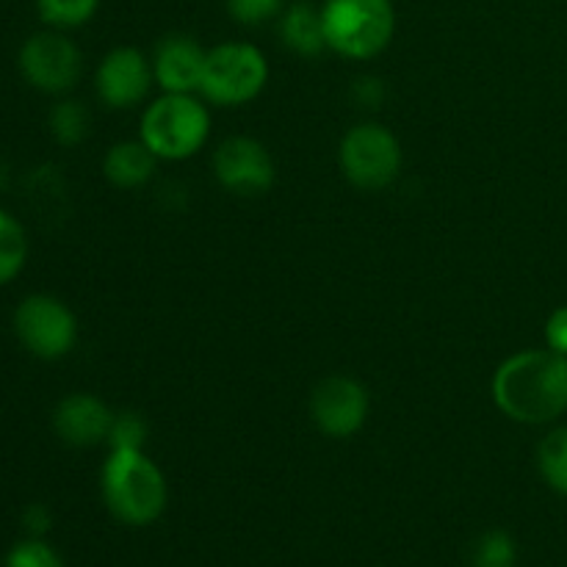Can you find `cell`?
Segmentation results:
<instances>
[{
	"mask_svg": "<svg viewBox=\"0 0 567 567\" xmlns=\"http://www.w3.org/2000/svg\"><path fill=\"white\" fill-rule=\"evenodd\" d=\"M493 402L518 424H551L567 413V358L554 349H526L493 374Z\"/></svg>",
	"mask_w": 567,
	"mask_h": 567,
	"instance_id": "cell-1",
	"label": "cell"
},
{
	"mask_svg": "<svg viewBox=\"0 0 567 567\" xmlns=\"http://www.w3.org/2000/svg\"><path fill=\"white\" fill-rule=\"evenodd\" d=\"M103 498L111 513L131 526H147L166 507V480L144 452L111 449L103 465Z\"/></svg>",
	"mask_w": 567,
	"mask_h": 567,
	"instance_id": "cell-2",
	"label": "cell"
},
{
	"mask_svg": "<svg viewBox=\"0 0 567 567\" xmlns=\"http://www.w3.org/2000/svg\"><path fill=\"white\" fill-rule=\"evenodd\" d=\"M321 20L327 48L354 61L380 55L396 31V11L391 0H327Z\"/></svg>",
	"mask_w": 567,
	"mask_h": 567,
	"instance_id": "cell-3",
	"label": "cell"
},
{
	"mask_svg": "<svg viewBox=\"0 0 567 567\" xmlns=\"http://www.w3.org/2000/svg\"><path fill=\"white\" fill-rule=\"evenodd\" d=\"M210 133V116L192 94H169L155 100L142 116V142L155 158L186 161L203 150Z\"/></svg>",
	"mask_w": 567,
	"mask_h": 567,
	"instance_id": "cell-4",
	"label": "cell"
},
{
	"mask_svg": "<svg viewBox=\"0 0 567 567\" xmlns=\"http://www.w3.org/2000/svg\"><path fill=\"white\" fill-rule=\"evenodd\" d=\"M266 81L269 64L255 44L225 42L205 55L199 92L216 105H244L264 92Z\"/></svg>",
	"mask_w": 567,
	"mask_h": 567,
	"instance_id": "cell-5",
	"label": "cell"
},
{
	"mask_svg": "<svg viewBox=\"0 0 567 567\" xmlns=\"http://www.w3.org/2000/svg\"><path fill=\"white\" fill-rule=\"evenodd\" d=\"M341 169L358 188L391 186L402 169V144L377 122L352 127L341 142Z\"/></svg>",
	"mask_w": 567,
	"mask_h": 567,
	"instance_id": "cell-6",
	"label": "cell"
},
{
	"mask_svg": "<svg viewBox=\"0 0 567 567\" xmlns=\"http://www.w3.org/2000/svg\"><path fill=\"white\" fill-rule=\"evenodd\" d=\"M14 330L22 347L42 360H59L78 341V321L61 299L33 293L22 299L14 313Z\"/></svg>",
	"mask_w": 567,
	"mask_h": 567,
	"instance_id": "cell-7",
	"label": "cell"
},
{
	"mask_svg": "<svg viewBox=\"0 0 567 567\" xmlns=\"http://www.w3.org/2000/svg\"><path fill=\"white\" fill-rule=\"evenodd\" d=\"M20 70L33 89L48 94H64L78 83L83 70L81 50L75 42L53 31L33 33L20 50Z\"/></svg>",
	"mask_w": 567,
	"mask_h": 567,
	"instance_id": "cell-8",
	"label": "cell"
},
{
	"mask_svg": "<svg viewBox=\"0 0 567 567\" xmlns=\"http://www.w3.org/2000/svg\"><path fill=\"white\" fill-rule=\"evenodd\" d=\"M214 175L227 192L258 197L275 183V161L258 138L230 136L214 153Z\"/></svg>",
	"mask_w": 567,
	"mask_h": 567,
	"instance_id": "cell-9",
	"label": "cell"
},
{
	"mask_svg": "<svg viewBox=\"0 0 567 567\" xmlns=\"http://www.w3.org/2000/svg\"><path fill=\"white\" fill-rule=\"evenodd\" d=\"M369 391L352 377H327L310 396V413L327 437H352L369 419Z\"/></svg>",
	"mask_w": 567,
	"mask_h": 567,
	"instance_id": "cell-10",
	"label": "cell"
},
{
	"mask_svg": "<svg viewBox=\"0 0 567 567\" xmlns=\"http://www.w3.org/2000/svg\"><path fill=\"white\" fill-rule=\"evenodd\" d=\"M153 66L147 55L136 48H116L100 61L94 86H97L100 100L111 109H131L142 103L153 89Z\"/></svg>",
	"mask_w": 567,
	"mask_h": 567,
	"instance_id": "cell-11",
	"label": "cell"
},
{
	"mask_svg": "<svg viewBox=\"0 0 567 567\" xmlns=\"http://www.w3.org/2000/svg\"><path fill=\"white\" fill-rule=\"evenodd\" d=\"M111 424H114L111 408L92 393H70L66 399H61L53 413L55 435L75 449L109 441Z\"/></svg>",
	"mask_w": 567,
	"mask_h": 567,
	"instance_id": "cell-12",
	"label": "cell"
},
{
	"mask_svg": "<svg viewBox=\"0 0 567 567\" xmlns=\"http://www.w3.org/2000/svg\"><path fill=\"white\" fill-rule=\"evenodd\" d=\"M205 50L192 37H166L153 59V75L164 92L192 94L203 83Z\"/></svg>",
	"mask_w": 567,
	"mask_h": 567,
	"instance_id": "cell-13",
	"label": "cell"
},
{
	"mask_svg": "<svg viewBox=\"0 0 567 567\" xmlns=\"http://www.w3.org/2000/svg\"><path fill=\"white\" fill-rule=\"evenodd\" d=\"M155 155L147 144L138 142H120L109 150L103 161V172L114 186L120 188H138L153 177Z\"/></svg>",
	"mask_w": 567,
	"mask_h": 567,
	"instance_id": "cell-14",
	"label": "cell"
},
{
	"mask_svg": "<svg viewBox=\"0 0 567 567\" xmlns=\"http://www.w3.org/2000/svg\"><path fill=\"white\" fill-rule=\"evenodd\" d=\"M280 37L297 55L316 59V55L327 48L321 11H316L310 3H293L291 9L282 14Z\"/></svg>",
	"mask_w": 567,
	"mask_h": 567,
	"instance_id": "cell-15",
	"label": "cell"
},
{
	"mask_svg": "<svg viewBox=\"0 0 567 567\" xmlns=\"http://www.w3.org/2000/svg\"><path fill=\"white\" fill-rule=\"evenodd\" d=\"M28 258V238L20 221L0 208V286L14 280Z\"/></svg>",
	"mask_w": 567,
	"mask_h": 567,
	"instance_id": "cell-16",
	"label": "cell"
},
{
	"mask_svg": "<svg viewBox=\"0 0 567 567\" xmlns=\"http://www.w3.org/2000/svg\"><path fill=\"white\" fill-rule=\"evenodd\" d=\"M537 465L548 485L567 496V426L548 432L537 449Z\"/></svg>",
	"mask_w": 567,
	"mask_h": 567,
	"instance_id": "cell-17",
	"label": "cell"
},
{
	"mask_svg": "<svg viewBox=\"0 0 567 567\" xmlns=\"http://www.w3.org/2000/svg\"><path fill=\"white\" fill-rule=\"evenodd\" d=\"M50 133L61 147H75L89 133V114L78 100H61L50 111Z\"/></svg>",
	"mask_w": 567,
	"mask_h": 567,
	"instance_id": "cell-18",
	"label": "cell"
},
{
	"mask_svg": "<svg viewBox=\"0 0 567 567\" xmlns=\"http://www.w3.org/2000/svg\"><path fill=\"white\" fill-rule=\"evenodd\" d=\"M100 0H37L39 14L55 28H78L92 20Z\"/></svg>",
	"mask_w": 567,
	"mask_h": 567,
	"instance_id": "cell-19",
	"label": "cell"
},
{
	"mask_svg": "<svg viewBox=\"0 0 567 567\" xmlns=\"http://www.w3.org/2000/svg\"><path fill=\"white\" fill-rule=\"evenodd\" d=\"M474 567H515V543L507 532H491L482 537L471 557Z\"/></svg>",
	"mask_w": 567,
	"mask_h": 567,
	"instance_id": "cell-20",
	"label": "cell"
},
{
	"mask_svg": "<svg viewBox=\"0 0 567 567\" xmlns=\"http://www.w3.org/2000/svg\"><path fill=\"white\" fill-rule=\"evenodd\" d=\"M111 449H131V452H142L147 443V421L138 413H122L114 415V424L109 432Z\"/></svg>",
	"mask_w": 567,
	"mask_h": 567,
	"instance_id": "cell-21",
	"label": "cell"
},
{
	"mask_svg": "<svg viewBox=\"0 0 567 567\" xmlns=\"http://www.w3.org/2000/svg\"><path fill=\"white\" fill-rule=\"evenodd\" d=\"M6 567H64L59 554L42 543L39 537H31L25 543H17L6 557Z\"/></svg>",
	"mask_w": 567,
	"mask_h": 567,
	"instance_id": "cell-22",
	"label": "cell"
},
{
	"mask_svg": "<svg viewBox=\"0 0 567 567\" xmlns=\"http://www.w3.org/2000/svg\"><path fill=\"white\" fill-rule=\"evenodd\" d=\"M230 17L241 25H264L282 11V0H227Z\"/></svg>",
	"mask_w": 567,
	"mask_h": 567,
	"instance_id": "cell-23",
	"label": "cell"
},
{
	"mask_svg": "<svg viewBox=\"0 0 567 567\" xmlns=\"http://www.w3.org/2000/svg\"><path fill=\"white\" fill-rule=\"evenodd\" d=\"M546 343L557 354L567 358V305L554 310L546 321Z\"/></svg>",
	"mask_w": 567,
	"mask_h": 567,
	"instance_id": "cell-24",
	"label": "cell"
},
{
	"mask_svg": "<svg viewBox=\"0 0 567 567\" xmlns=\"http://www.w3.org/2000/svg\"><path fill=\"white\" fill-rule=\"evenodd\" d=\"M22 526H25V532L31 537H42L48 535L50 526H53V515H50V509L44 507V504H31V507L22 513Z\"/></svg>",
	"mask_w": 567,
	"mask_h": 567,
	"instance_id": "cell-25",
	"label": "cell"
},
{
	"mask_svg": "<svg viewBox=\"0 0 567 567\" xmlns=\"http://www.w3.org/2000/svg\"><path fill=\"white\" fill-rule=\"evenodd\" d=\"M352 94L363 109H377V105L382 103V97H385V89H382L380 78H360V81L354 83Z\"/></svg>",
	"mask_w": 567,
	"mask_h": 567,
	"instance_id": "cell-26",
	"label": "cell"
}]
</instances>
